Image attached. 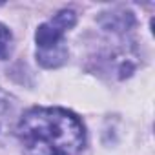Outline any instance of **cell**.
<instances>
[{
	"instance_id": "cell-1",
	"label": "cell",
	"mask_w": 155,
	"mask_h": 155,
	"mask_svg": "<svg viewBox=\"0 0 155 155\" xmlns=\"http://www.w3.org/2000/svg\"><path fill=\"white\" fill-rule=\"evenodd\" d=\"M20 142L33 155H79L86 146V128L64 108H31L17 122Z\"/></svg>"
},
{
	"instance_id": "cell-2",
	"label": "cell",
	"mask_w": 155,
	"mask_h": 155,
	"mask_svg": "<svg viewBox=\"0 0 155 155\" xmlns=\"http://www.w3.org/2000/svg\"><path fill=\"white\" fill-rule=\"evenodd\" d=\"M77 24V15L71 9H62L58 11L53 18L48 22L40 24L35 40H37V49H49L58 44H64V35Z\"/></svg>"
},
{
	"instance_id": "cell-3",
	"label": "cell",
	"mask_w": 155,
	"mask_h": 155,
	"mask_svg": "<svg viewBox=\"0 0 155 155\" xmlns=\"http://www.w3.org/2000/svg\"><path fill=\"white\" fill-rule=\"evenodd\" d=\"M37 60L44 68H58L68 60V48L66 44H58L49 49H37Z\"/></svg>"
},
{
	"instance_id": "cell-4",
	"label": "cell",
	"mask_w": 155,
	"mask_h": 155,
	"mask_svg": "<svg viewBox=\"0 0 155 155\" xmlns=\"http://www.w3.org/2000/svg\"><path fill=\"white\" fill-rule=\"evenodd\" d=\"M13 106L15 104L11 102V99L4 91H0V133L4 131V128L9 122V115L13 113Z\"/></svg>"
},
{
	"instance_id": "cell-5",
	"label": "cell",
	"mask_w": 155,
	"mask_h": 155,
	"mask_svg": "<svg viewBox=\"0 0 155 155\" xmlns=\"http://www.w3.org/2000/svg\"><path fill=\"white\" fill-rule=\"evenodd\" d=\"M11 46H13V35H11V31L4 24H0V60H4V58L9 57Z\"/></svg>"
}]
</instances>
